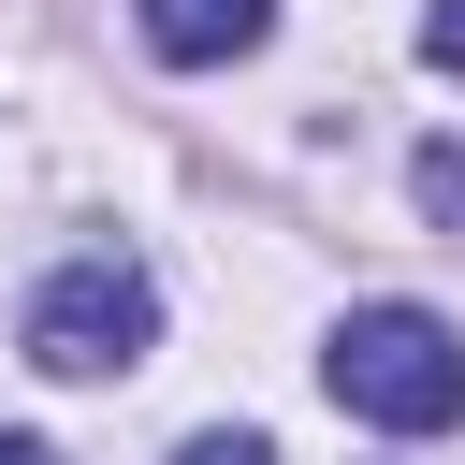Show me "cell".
<instances>
[{
  "mask_svg": "<svg viewBox=\"0 0 465 465\" xmlns=\"http://www.w3.org/2000/svg\"><path fill=\"white\" fill-rule=\"evenodd\" d=\"M320 378H334L349 421H392V436L465 421V334H450L436 305H349L334 349H320Z\"/></svg>",
  "mask_w": 465,
  "mask_h": 465,
  "instance_id": "cell-1",
  "label": "cell"
},
{
  "mask_svg": "<svg viewBox=\"0 0 465 465\" xmlns=\"http://www.w3.org/2000/svg\"><path fill=\"white\" fill-rule=\"evenodd\" d=\"M421 218L465 232V145H421Z\"/></svg>",
  "mask_w": 465,
  "mask_h": 465,
  "instance_id": "cell-4",
  "label": "cell"
},
{
  "mask_svg": "<svg viewBox=\"0 0 465 465\" xmlns=\"http://www.w3.org/2000/svg\"><path fill=\"white\" fill-rule=\"evenodd\" d=\"M145 334H160V291H145L116 247H87V262H58V276L29 291V363H44V378H131Z\"/></svg>",
  "mask_w": 465,
  "mask_h": 465,
  "instance_id": "cell-2",
  "label": "cell"
},
{
  "mask_svg": "<svg viewBox=\"0 0 465 465\" xmlns=\"http://www.w3.org/2000/svg\"><path fill=\"white\" fill-rule=\"evenodd\" d=\"M0 465H58V450H44V436H0Z\"/></svg>",
  "mask_w": 465,
  "mask_h": 465,
  "instance_id": "cell-7",
  "label": "cell"
},
{
  "mask_svg": "<svg viewBox=\"0 0 465 465\" xmlns=\"http://www.w3.org/2000/svg\"><path fill=\"white\" fill-rule=\"evenodd\" d=\"M421 58H436V73H465V0H436V15H421Z\"/></svg>",
  "mask_w": 465,
  "mask_h": 465,
  "instance_id": "cell-5",
  "label": "cell"
},
{
  "mask_svg": "<svg viewBox=\"0 0 465 465\" xmlns=\"http://www.w3.org/2000/svg\"><path fill=\"white\" fill-rule=\"evenodd\" d=\"M174 465H276V450H262V436H189Z\"/></svg>",
  "mask_w": 465,
  "mask_h": 465,
  "instance_id": "cell-6",
  "label": "cell"
},
{
  "mask_svg": "<svg viewBox=\"0 0 465 465\" xmlns=\"http://www.w3.org/2000/svg\"><path fill=\"white\" fill-rule=\"evenodd\" d=\"M262 29H276V0H145V44L189 58V73H203V58H247Z\"/></svg>",
  "mask_w": 465,
  "mask_h": 465,
  "instance_id": "cell-3",
  "label": "cell"
}]
</instances>
